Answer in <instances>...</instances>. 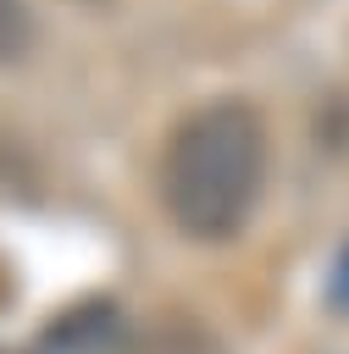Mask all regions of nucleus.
I'll return each instance as SVG.
<instances>
[{"label": "nucleus", "mask_w": 349, "mask_h": 354, "mask_svg": "<svg viewBox=\"0 0 349 354\" xmlns=\"http://www.w3.org/2000/svg\"><path fill=\"white\" fill-rule=\"evenodd\" d=\"M266 177V127L244 100L199 105L161 155V205L183 238L222 243L244 227Z\"/></svg>", "instance_id": "1"}, {"label": "nucleus", "mask_w": 349, "mask_h": 354, "mask_svg": "<svg viewBox=\"0 0 349 354\" xmlns=\"http://www.w3.org/2000/svg\"><path fill=\"white\" fill-rule=\"evenodd\" d=\"M116 343H122L116 304L111 299H78L33 337V354H116Z\"/></svg>", "instance_id": "2"}, {"label": "nucleus", "mask_w": 349, "mask_h": 354, "mask_svg": "<svg viewBox=\"0 0 349 354\" xmlns=\"http://www.w3.org/2000/svg\"><path fill=\"white\" fill-rule=\"evenodd\" d=\"M28 33H33V22H28L22 0H0V61H17L28 50Z\"/></svg>", "instance_id": "3"}, {"label": "nucleus", "mask_w": 349, "mask_h": 354, "mask_svg": "<svg viewBox=\"0 0 349 354\" xmlns=\"http://www.w3.org/2000/svg\"><path fill=\"white\" fill-rule=\"evenodd\" d=\"M327 304H332V310H349V249H338V260H332V277H327Z\"/></svg>", "instance_id": "4"}]
</instances>
